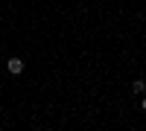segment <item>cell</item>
<instances>
[{
  "label": "cell",
  "mask_w": 146,
  "mask_h": 131,
  "mask_svg": "<svg viewBox=\"0 0 146 131\" xmlns=\"http://www.w3.org/2000/svg\"><path fill=\"white\" fill-rule=\"evenodd\" d=\"M143 111H146V99H143Z\"/></svg>",
  "instance_id": "cell-3"
},
{
  "label": "cell",
  "mask_w": 146,
  "mask_h": 131,
  "mask_svg": "<svg viewBox=\"0 0 146 131\" xmlns=\"http://www.w3.org/2000/svg\"><path fill=\"white\" fill-rule=\"evenodd\" d=\"M6 70H9L12 76H21V73H23V61H21V58H9V61H6Z\"/></svg>",
  "instance_id": "cell-1"
},
{
  "label": "cell",
  "mask_w": 146,
  "mask_h": 131,
  "mask_svg": "<svg viewBox=\"0 0 146 131\" xmlns=\"http://www.w3.org/2000/svg\"><path fill=\"white\" fill-rule=\"evenodd\" d=\"M131 90H135V93H143V90H146V82H143V79H137L135 85H131Z\"/></svg>",
  "instance_id": "cell-2"
}]
</instances>
